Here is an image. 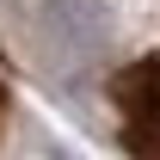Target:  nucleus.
Wrapping results in <instances>:
<instances>
[]
</instances>
